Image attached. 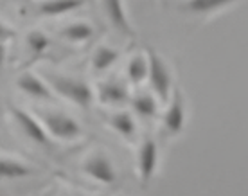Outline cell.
I'll use <instances>...</instances> for the list:
<instances>
[{"label":"cell","instance_id":"3","mask_svg":"<svg viewBox=\"0 0 248 196\" xmlns=\"http://www.w3.org/2000/svg\"><path fill=\"white\" fill-rule=\"evenodd\" d=\"M148 76L149 83L153 86L155 94L160 101H168L171 92V74H169L166 63L160 60L153 49H148Z\"/></svg>","mask_w":248,"mask_h":196},{"label":"cell","instance_id":"21","mask_svg":"<svg viewBox=\"0 0 248 196\" xmlns=\"http://www.w3.org/2000/svg\"><path fill=\"white\" fill-rule=\"evenodd\" d=\"M4 62H6V45L0 43V72H2V68H4Z\"/></svg>","mask_w":248,"mask_h":196},{"label":"cell","instance_id":"4","mask_svg":"<svg viewBox=\"0 0 248 196\" xmlns=\"http://www.w3.org/2000/svg\"><path fill=\"white\" fill-rule=\"evenodd\" d=\"M83 171L93 180H97L101 184H113L115 182V169H113L110 159L105 153H93L90 155L85 164H83Z\"/></svg>","mask_w":248,"mask_h":196},{"label":"cell","instance_id":"10","mask_svg":"<svg viewBox=\"0 0 248 196\" xmlns=\"http://www.w3.org/2000/svg\"><path fill=\"white\" fill-rule=\"evenodd\" d=\"M103 6H105V11L113 27L119 29L126 36H133L131 25L128 22V18H126V11H124L123 2L121 0H103Z\"/></svg>","mask_w":248,"mask_h":196},{"label":"cell","instance_id":"12","mask_svg":"<svg viewBox=\"0 0 248 196\" xmlns=\"http://www.w3.org/2000/svg\"><path fill=\"white\" fill-rule=\"evenodd\" d=\"M83 4L85 0H44L38 6V13L44 16H60V15L79 9Z\"/></svg>","mask_w":248,"mask_h":196},{"label":"cell","instance_id":"5","mask_svg":"<svg viewBox=\"0 0 248 196\" xmlns=\"http://www.w3.org/2000/svg\"><path fill=\"white\" fill-rule=\"evenodd\" d=\"M13 115L16 119L18 126L22 128V131H24L32 142H36L40 146H49L50 144L49 133H47V130L40 124L38 119H34L31 114H27V112L22 110V108H13Z\"/></svg>","mask_w":248,"mask_h":196},{"label":"cell","instance_id":"18","mask_svg":"<svg viewBox=\"0 0 248 196\" xmlns=\"http://www.w3.org/2000/svg\"><path fill=\"white\" fill-rule=\"evenodd\" d=\"M133 110L140 117H153L156 114V101L149 94H139L131 101Z\"/></svg>","mask_w":248,"mask_h":196},{"label":"cell","instance_id":"19","mask_svg":"<svg viewBox=\"0 0 248 196\" xmlns=\"http://www.w3.org/2000/svg\"><path fill=\"white\" fill-rule=\"evenodd\" d=\"M49 38L45 36L42 31H31L27 34V45L32 50V54H42L47 47H49Z\"/></svg>","mask_w":248,"mask_h":196},{"label":"cell","instance_id":"14","mask_svg":"<svg viewBox=\"0 0 248 196\" xmlns=\"http://www.w3.org/2000/svg\"><path fill=\"white\" fill-rule=\"evenodd\" d=\"M119 60V52L112 47H106V45H101L99 49L93 52L92 58V67L93 70L97 72H103L106 68H110L113 63Z\"/></svg>","mask_w":248,"mask_h":196},{"label":"cell","instance_id":"9","mask_svg":"<svg viewBox=\"0 0 248 196\" xmlns=\"http://www.w3.org/2000/svg\"><path fill=\"white\" fill-rule=\"evenodd\" d=\"M31 165L24 164L22 160L11 159V157H0V180H18L34 175Z\"/></svg>","mask_w":248,"mask_h":196},{"label":"cell","instance_id":"1","mask_svg":"<svg viewBox=\"0 0 248 196\" xmlns=\"http://www.w3.org/2000/svg\"><path fill=\"white\" fill-rule=\"evenodd\" d=\"M47 81L62 98L72 101V103L81 106V108H88L92 104L93 92L90 85L85 83V81L67 78V76H56V74H49Z\"/></svg>","mask_w":248,"mask_h":196},{"label":"cell","instance_id":"15","mask_svg":"<svg viewBox=\"0 0 248 196\" xmlns=\"http://www.w3.org/2000/svg\"><path fill=\"white\" fill-rule=\"evenodd\" d=\"M93 34V27L85 22H76V24L67 25L62 31V36L67 38L68 42H87Z\"/></svg>","mask_w":248,"mask_h":196},{"label":"cell","instance_id":"13","mask_svg":"<svg viewBox=\"0 0 248 196\" xmlns=\"http://www.w3.org/2000/svg\"><path fill=\"white\" fill-rule=\"evenodd\" d=\"M232 2H236V0H187L184 9L189 13H196V15H207L219 7L229 6Z\"/></svg>","mask_w":248,"mask_h":196},{"label":"cell","instance_id":"7","mask_svg":"<svg viewBox=\"0 0 248 196\" xmlns=\"http://www.w3.org/2000/svg\"><path fill=\"white\" fill-rule=\"evenodd\" d=\"M184 123H186V106H184V98H182L180 90H174L173 101L169 104L168 112L164 115V124L168 128L169 133H180L184 130Z\"/></svg>","mask_w":248,"mask_h":196},{"label":"cell","instance_id":"16","mask_svg":"<svg viewBox=\"0 0 248 196\" xmlns=\"http://www.w3.org/2000/svg\"><path fill=\"white\" fill-rule=\"evenodd\" d=\"M110 124H112V128L117 130L123 137L133 139V135H135V121H133V117H131L128 112L113 114L112 119H110Z\"/></svg>","mask_w":248,"mask_h":196},{"label":"cell","instance_id":"11","mask_svg":"<svg viewBox=\"0 0 248 196\" xmlns=\"http://www.w3.org/2000/svg\"><path fill=\"white\" fill-rule=\"evenodd\" d=\"M128 90L119 81H103L99 83V101L105 104H121L128 101Z\"/></svg>","mask_w":248,"mask_h":196},{"label":"cell","instance_id":"20","mask_svg":"<svg viewBox=\"0 0 248 196\" xmlns=\"http://www.w3.org/2000/svg\"><path fill=\"white\" fill-rule=\"evenodd\" d=\"M15 36V33H13V29H9L6 24H2L0 22V43H6L9 38Z\"/></svg>","mask_w":248,"mask_h":196},{"label":"cell","instance_id":"6","mask_svg":"<svg viewBox=\"0 0 248 196\" xmlns=\"http://www.w3.org/2000/svg\"><path fill=\"white\" fill-rule=\"evenodd\" d=\"M156 162H158L156 142L151 141V139H146L144 144L140 146V151H139V173H140L142 184H148L149 178L153 177V173L156 169Z\"/></svg>","mask_w":248,"mask_h":196},{"label":"cell","instance_id":"8","mask_svg":"<svg viewBox=\"0 0 248 196\" xmlns=\"http://www.w3.org/2000/svg\"><path fill=\"white\" fill-rule=\"evenodd\" d=\"M16 86H18L20 90L27 96H31L34 99H44V101H52V92H50V88L45 85L44 80H40L38 76L31 72H25L22 74L18 80H16Z\"/></svg>","mask_w":248,"mask_h":196},{"label":"cell","instance_id":"2","mask_svg":"<svg viewBox=\"0 0 248 196\" xmlns=\"http://www.w3.org/2000/svg\"><path fill=\"white\" fill-rule=\"evenodd\" d=\"M40 119L44 121L47 133L60 141H76L81 135L79 123L65 112H40Z\"/></svg>","mask_w":248,"mask_h":196},{"label":"cell","instance_id":"17","mask_svg":"<svg viewBox=\"0 0 248 196\" xmlns=\"http://www.w3.org/2000/svg\"><path fill=\"white\" fill-rule=\"evenodd\" d=\"M128 78L131 83H142L148 78V60L144 56H133L131 62L128 63Z\"/></svg>","mask_w":248,"mask_h":196}]
</instances>
